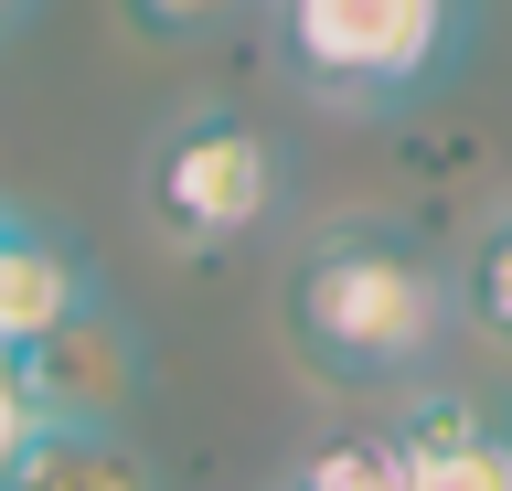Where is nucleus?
I'll return each instance as SVG.
<instances>
[{
  "mask_svg": "<svg viewBox=\"0 0 512 491\" xmlns=\"http://www.w3.org/2000/svg\"><path fill=\"white\" fill-rule=\"evenodd\" d=\"M0 491H160L107 417H32L0 459Z\"/></svg>",
  "mask_w": 512,
  "mask_h": 491,
  "instance_id": "obj_5",
  "label": "nucleus"
},
{
  "mask_svg": "<svg viewBox=\"0 0 512 491\" xmlns=\"http://www.w3.org/2000/svg\"><path fill=\"white\" fill-rule=\"evenodd\" d=\"M267 203H278V150L256 129H235V118H182V129L150 150V214H160V235H182V246L246 235Z\"/></svg>",
  "mask_w": 512,
  "mask_h": 491,
  "instance_id": "obj_3",
  "label": "nucleus"
},
{
  "mask_svg": "<svg viewBox=\"0 0 512 491\" xmlns=\"http://www.w3.org/2000/svg\"><path fill=\"white\" fill-rule=\"evenodd\" d=\"M246 0H118V22L139 43H203V33H224Z\"/></svg>",
  "mask_w": 512,
  "mask_h": 491,
  "instance_id": "obj_9",
  "label": "nucleus"
},
{
  "mask_svg": "<svg viewBox=\"0 0 512 491\" xmlns=\"http://www.w3.org/2000/svg\"><path fill=\"white\" fill-rule=\"evenodd\" d=\"M0 11H11V0H0Z\"/></svg>",
  "mask_w": 512,
  "mask_h": 491,
  "instance_id": "obj_11",
  "label": "nucleus"
},
{
  "mask_svg": "<svg viewBox=\"0 0 512 491\" xmlns=\"http://www.w3.org/2000/svg\"><path fill=\"white\" fill-rule=\"evenodd\" d=\"M278 310H288V353L310 363L320 385H395L448 321L438 267L395 225H342L320 246H299Z\"/></svg>",
  "mask_w": 512,
  "mask_h": 491,
  "instance_id": "obj_1",
  "label": "nucleus"
},
{
  "mask_svg": "<svg viewBox=\"0 0 512 491\" xmlns=\"http://www.w3.org/2000/svg\"><path fill=\"white\" fill-rule=\"evenodd\" d=\"M288 491H406V449H395V427L352 417V427H331V438L288 470Z\"/></svg>",
  "mask_w": 512,
  "mask_h": 491,
  "instance_id": "obj_8",
  "label": "nucleus"
},
{
  "mask_svg": "<svg viewBox=\"0 0 512 491\" xmlns=\"http://www.w3.org/2000/svg\"><path fill=\"white\" fill-rule=\"evenodd\" d=\"M395 449H406V491H512V449L470 395H416L395 417Z\"/></svg>",
  "mask_w": 512,
  "mask_h": 491,
  "instance_id": "obj_6",
  "label": "nucleus"
},
{
  "mask_svg": "<svg viewBox=\"0 0 512 491\" xmlns=\"http://www.w3.org/2000/svg\"><path fill=\"white\" fill-rule=\"evenodd\" d=\"M11 385H22V406L32 417H107L128 395V342H118V321L107 310H75V321H54V331H32V342H11Z\"/></svg>",
  "mask_w": 512,
  "mask_h": 491,
  "instance_id": "obj_4",
  "label": "nucleus"
},
{
  "mask_svg": "<svg viewBox=\"0 0 512 491\" xmlns=\"http://www.w3.org/2000/svg\"><path fill=\"white\" fill-rule=\"evenodd\" d=\"M32 427V406H22V385H11V363H0V459H11V438Z\"/></svg>",
  "mask_w": 512,
  "mask_h": 491,
  "instance_id": "obj_10",
  "label": "nucleus"
},
{
  "mask_svg": "<svg viewBox=\"0 0 512 491\" xmlns=\"http://www.w3.org/2000/svg\"><path fill=\"white\" fill-rule=\"evenodd\" d=\"M86 267L64 257L54 235H32V225H0V353L11 342H32V331H54L86 310Z\"/></svg>",
  "mask_w": 512,
  "mask_h": 491,
  "instance_id": "obj_7",
  "label": "nucleus"
},
{
  "mask_svg": "<svg viewBox=\"0 0 512 491\" xmlns=\"http://www.w3.org/2000/svg\"><path fill=\"white\" fill-rule=\"evenodd\" d=\"M288 75L331 107H406L459 54V0H278Z\"/></svg>",
  "mask_w": 512,
  "mask_h": 491,
  "instance_id": "obj_2",
  "label": "nucleus"
}]
</instances>
